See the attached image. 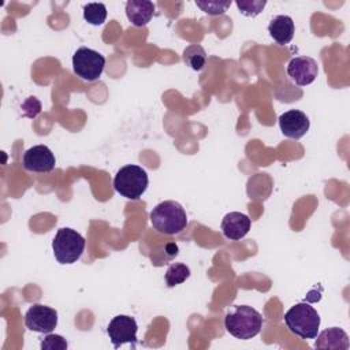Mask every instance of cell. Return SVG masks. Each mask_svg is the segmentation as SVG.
<instances>
[{"mask_svg":"<svg viewBox=\"0 0 350 350\" xmlns=\"http://www.w3.org/2000/svg\"><path fill=\"white\" fill-rule=\"evenodd\" d=\"M25 324L30 331L49 334L57 325V312L51 306L34 304L25 314Z\"/></svg>","mask_w":350,"mask_h":350,"instance_id":"ba28073f","label":"cell"},{"mask_svg":"<svg viewBox=\"0 0 350 350\" xmlns=\"http://www.w3.org/2000/svg\"><path fill=\"white\" fill-rule=\"evenodd\" d=\"M196 4H197V7H200L204 12H206L209 15H221L231 5V1L205 0V1H196Z\"/></svg>","mask_w":350,"mask_h":350,"instance_id":"44dd1931","label":"cell"},{"mask_svg":"<svg viewBox=\"0 0 350 350\" xmlns=\"http://www.w3.org/2000/svg\"><path fill=\"white\" fill-rule=\"evenodd\" d=\"M183 62L193 68L194 71H200L204 68L205 63H206V52L205 49L198 45V44H193L189 45L187 48H185L183 51Z\"/></svg>","mask_w":350,"mask_h":350,"instance_id":"2e32d148","label":"cell"},{"mask_svg":"<svg viewBox=\"0 0 350 350\" xmlns=\"http://www.w3.org/2000/svg\"><path fill=\"white\" fill-rule=\"evenodd\" d=\"M150 223L154 230L165 235L179 234L187 226V215L176 201H163L150 212Z\"/></svg>","mask_w":350,"mask_h":350,"instance_id":"7a4b0ae2","label":"cell"},{"mask_svg":"<svg viewBox=\"0 0 350 350\" xmlns=\"http://www.w3.org/2000/svg\"><path fill=\"white\" fill-rule=\"evenodd\" d=\"M137 331H138V325L135 319L127 314L115 316L107 327V334L115 349L120 347L124 343L135 345Z\"/></svg>","mask_w":350,"mask_h":350,"instance_id":"52a82bcc","label":"cell"},{"mask_svg":"<svg viewBox=\"0 0 350 350\" xmlns=\"http://www.w3.org/2000/svg\"><path fill=\"white\" fill-rule=\"evenodd\" d=\"M22 164L31 172H51L56 165V159L46 145H36L23 153Z\"/></svg>","mask_w":350,"mask_h":350,"instance_id":"9c48e42d","label":"cell"},{"mask_svg":"<svg viewBox=\"0 0 350 350\" xmlns=\"http://www.w3.org/2000/svg\"><path fill=\"white\" fill-rule=\"evenodd\" d=\"M268 33L271 38L279 44L286 45L288 44L295 33L294 21L288 15H278L273 16L268 25Z\"/></svg>","mask_w":350,"mask_h":350,"instance_id":"5bb4252c","label":"cell"},{"mask_svg":"<svg viewBox=\"0 0 350 350\" xmlns=\"http://www.w3.org/2000/svg\"><path fill=\"white\" fill-rule=\"evenodd\" d=\"M179 253V247L175 242H167L164 245H161L160 247H157L152 254H150V260L153 261L154 265L160 267L163 264L170 262L174 257H176Z\"/></svg>","mask_w":350,"mask_h":350,"instance_id":"d6986e66","label":"cell"},{"mask_svg":"<svg viewBox=\"0 0 350 350\" xmlns=\"http://www.w3.org/2000/svg\"><path fill=\"white\" fill-rule=\"evenodd\" d=\"M190 276V268L183 262H174L165 271V283L168 287H175L183 283Z\"/></svg>","mask_w":350,"mask_h":350,"instance_id":"e0dca14e","label":"cell"},{"mask_svg":"<svg viewBox=\"0 0 350 350\" xmlns=\"http://www.w3.org/2000/svg\"><path fill=\"white\" fill-rule=\"evenodd\" d=\"M52 250L60 264H74L85 250V238L70 227H62L52 241Z\"/></svg>","mask_w":350,"mask_h":350,"instance_id":"277c9868","label":"cell"},{"mask_svg":"<svg viewBox=\"0 0 350 350\" xmlns=\"http://www.w3.org/2000/svg\"><path fill=\"white\" fill-rule=\"evenodd\" d=\"M105 67V57L94 49L81 46L72 55V70L77 77L92 82L101 77Z\"/></svg>","mask_w":350,"mask_h":350,"instance_id":"8992f818","label":"cell"},{"mask_svg":"<svg viewBox=\"0 0 350 350\" xmlns=\"http://www.w3.org/2000/svg\"><path fill=\"white\" fill-rule=\"evenodd\" d=\"M40 346L42 350H66L68 347V343L62 335L49 332L46 334V336H44Z\"/></svg>","mask_w":350,"mask_h":350,"instance_id":"7402d4cb","label":"cell"},{"mask_svg":"<svg viewBox=\"0 0 350 350\" xmlns=\"http://www.w3.org/2000/svg\"><path fill=\"white\" fill-rule=\"evenodd\" d=\"M22 107L23 108H30L25 115L26 116H29V118H36L38 113H40V111H41V104H40V101L36 98V97H29L23 104H22Z\"/></svg>","mask_w":350,"mask_h":350,"instance_id":"603a6c76","label":"cell"},{"mask_svg":"<svg viewBox=\"0 0 350 350\" xmlns=\"http://www.w3.org/2000/svg\"><path fill=\"white\" fill-rule=\"evenodd\" d=\"M148 182V174L142 167L127 164L116 172L113 187L120 196L129 200H138L145 193Z\"/></svg>","mask_w":350,"mask_h":350,"instance_id":"5b68a950","label":"cell"},{"mask_svg":"<svg viewBox=\"0 0 350 350\" xmlns=\"http://www.w3.org/2000/svg\"><path fill=\"white\" fill-rule=\"evenodd\" d=\"M284 323L290 332L301 339H314L320 327V314L312 305L299 302L286 312Z\"/></svg>","mask_w":350,"mask_h":350,"instance_id":"3957f363","label":"cell"},{"mask_svg":"<svg viewBox=\"0 0 350 350\" xmlns=\"http://www.w3.org/2000/svg\"><path fill=\"white\" fill-rule=\"evenodd\" d=\"M309 126V118L298 109H290L279 116V127L283 135L293 139H299L304 137L308 133Z\"/></svg>","mask_w":350,"mask_h":350,"instance_id":"8fae6325","label":"cell"},{"mask_svg":"<svg viewBox=\"0 0 350 350\" xmlns=\"http://www.w3.org/2000/svg\"><path fill=\"white\" fill-rule=\"evenodd\" d=\"M153 14L154 4L149 0H129L126 3V15L129 21L137 27L148 25Z\"/></svg>","mask_w":350,"mask_h":350,"instance_id":"9a60e30c","label":"cell"},{"mask_svg":"<svg viewBox=\"0 0 350 350\" xmlns=\"http://www.w3.org/2000/svg\"><path fill=\"white\" fill-rule=\"evenodd\" d=\"M224 327L237 339L247 340L254 338L262 328V316L247 305L232 306L224 319Z\"/></svg>","mask_w":350,"mask_h":350,"instance_id":"6da1fadb","label":"cell"},{"mask_svg":"<svg viewBox=\"0 0 350 350\" xmlns=\"http://www.w3.org/2000/svg\"><path fill=\"white\" fill-rule=\"evenodd\" d=\"M267 1L265 0H238L237 1V7L239 8V12L245 16H252L254 18L256 15H258L262 8L265 7Z\"/></svg>","mask_w":350,"mask_h":350,"instance_id":"ffe728a7","label":"cell"},{"mask_svg":"<svg viewBox=\"0 0 350 350\" xmlns=\"http://www.w3.org/2000/svg\"><path fill=\"white\" fill-rule=\"evenodd\" d=\"M319 74L317 62L309 56L293 57L287 64V75L299 86L310 85Z\"/></svg>","mask_w":350,"mask_h":350,"instance_id":"30bf717a","label":"cell"},{"mask_svg":"<svg viewBox=\"0 0 350 350\" xmlns=\"http://www.w3.org/2000/svg\"><path fill=\"white\" fill-rule=\"evenodd\" d=\"M250 226L252 220L247 215L241 212H230L223 217L220 228L226 238L231 241H239L249 232Z\"/></svg>","mask_w":350,"mask_h":350,"instance_id":"7c38bea8","label":"cell"},{"mask_svg":"<svg viewBox=\"0 0 350 350\" xmlns=\"http://www.w3.org/2000/svg\"><path fill=\"white\" fill-rule=\"evenodd\" d=\"M314 343L316 349L321 350H347L349 349V336L347 334L338 327H331L321 331Z\"/></svg>","mask_w":350,"mask_h":350,"instance_id":"4fadbf2b","label":"cell"},{"mask_svg":"<svg viewBox=\"0 0 350 350\" xmlns=\"http://www.w3.org/2000/svg\"><path fill=\"white\" fill-rule=\"evenodd\" d=\"M83 19L94 26L103 25L107 19V7L103 3H88L83 5Z\"/></svg>","mask_w":350,"mask_h":350,"instance_id":"ac0fdd59","label":"cell"}]
</instances>
